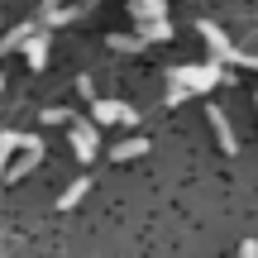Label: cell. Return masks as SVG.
<instances>
[{"instance_id": "1", "label": "cell", "mask_w": 258, "mask_h": 258, "mask_svg": "<svg viewBox=\"0 0 258 258\" xmlns=\"http://www.w3.org/2000/svg\"><path fill=\"white\" fill-rule=\"evenodd\" d=\"M167 82H172V91H167V105H182L186 96H206V91H215V86L225 82V72L220 67H172L167 72ZM230 86V82H225Z\"/></svg>"}, {"instance_id": "2", "label": "cell", "mask_w": 258, "mask_h": 258, "mask_svg": "<svg viewBox=\"0 0 258 258\" xmlns=\"http://www.w3.org/2000/svg\"><path fill=\"white\" fill-rule=\"evenodd\" d=\"M96 148H101L96 124H91V120H72V153H77V163H91Z\"/></svg>"}, {"instance_id": "3", "label": "cell", "mask_w": 258, "mask_h": 258, "mask_svg": "<svg viewBox=\"0 0 258 258\" xmlns=\"http://www.w3.org/2000/svg\"><path fill=\"white\" fill-rule=\"evenodd\" d=\"M91 110H96V124H139V110L124 105V101H101V96H96Z\"/></svg>"}, {"instance_id": "4", "label": "cell", "mask_w": 258, "mask_h": 258, "mask_svg": "<svg viewBox=\"0 0 258 258\" xmlns=\"http://www.w3.org/2000/svg\"><path fill=\"white\" fill-rule=\"evenodd\" d=\"M19 53L29 57V72H43V67H48V34H43V29H34V34L24 38Z\"/></svg>"}, {"instance_id": "5", "label": "cell", "mask_w": 258, "mask_h": 258, "mask_svg": "<svg viewBox=\"0 0 258 258\" xmlns=\"http://www.w3.org/2000/svg\"><path fill=\"white\" fill-rule=\"evenodd\" d=\"M206 120L215 124V139H220L225 158H234V153H239V139H234V129H230V120H225V110H220V105H211V110H206Z\"/></svg>"}, {"instance_id": "6", "label": "cell", "mask_w": 258, "mask_h": 258, "mask_svg": "<svg viewBox=\"0 0 258 258\" xmlns=\"http://www.w3.org/2000/svg\"><path fill=\"white\" fill-rule=\"evenodd\" d=\"M144 153H148V139L134 134V139H120V144L110 148V163H129V158H144Z\"/></svg>"}, {"instance_id": "7", "label": "cell", "mask_w": 258, "mask_h": 258, "mask_svg": "<svg viewBox=\"0 0 258 258\" xmlns=\"http://www.w3.org/2000/svg\"><path fill=\"white\" fill-rule=\"evenodd\" d=\"M139 24H144V34H139L144 43H163V38L172 34V24H167V15H163V19H139Z\"/></svg>"}, {"instance_id": "8", "label": "cell", "mask_w": 258, "mask_h": 258, "mask_svg": "<svg viewBox=\"0 0 258 258\" xmlns=\"http://www.w3.org/2000/svg\"><path fill=\"white\" fill-rule=\"evenodd\" d=\"M86 191H91V182H86V177H77V182H72V186H67V191H62V196H57V211H72V206H77V201H82V196H86Z\"/></svg>"}, {"instance_id": "9", "label": "cell", "mask_w": 258, "mask_h": 258, "mask_svg": "<svg viewBox=\"0 0 258 258\" xmlns=\"http://www.w3.org/2000/svg\"><path fill=\"white\" fill-rule=\"evenodd\" d=\"M29 34H34V24H15V29H10V34H5V38H0V53H19Z\"/></svg>"}, {"instance_id": "10", "label": "cell", "mask_w": 258, "mask_h": 258, "mask_svg": "<svg viewBox=\"0 0 258 258\" xmlns=\"http://www.w3.org/2000/svg\"><path fill=\"white\" fill-rule=\"evenodd\" d=\"M34 167H38V158H19V163H5V172H0V177H5V182H19V177H29V172H34Z\"/></svg>"}, {"instance_id": "11", "label": "cell", "mask_w": 258, "mask_h": 258, "mask_svg": "<svg viewBox=\"0 0 258 258\" xmlns=\"http://www.w3.org/2000/svg\"><path fill=\"white\" fill-rule=\"evenodd\" d=\"M15 148H19V129H0V172H5V163H10Z\"/></svg>"}, {"instance_id": "12", "label": "cell", "mask_w": 258, "mask_h": 258, "mask_svg": "<svg viewBox=\"0 0 258 258\" xmlns=\"http://www.w3.org/2000/svg\"><path fill=\"white\" fill-rule=\"evenodd\" d=\"M110 48H120V53H139V48H148L139 34H110Z\"/></svg>"}, {"instance_id": "13", "label": "cell", "mask_w": 258, "mask_h": 258, "mask_svg": "<svg viewBox=\"0 0 258 258\" xmlns=\"http://www.w3.org/2000/svg\"><path fill=\"white\" fill-rule=\"evenodd\" d=\"M19 153H29V158H38V163H43L48 148H43V139H38V134H19Z\"/></svg>"}, {"instance_id": "14", "label": "cell", "mask_w": 258, "mask_h": 258, "mask_svg": "<svg viewBox=\"0 0 258 258\" xmlns=\"http://www.w3.org/2000/svg\"><path fill=\"white\" fill-rule=\"evenodd\" d=\"M134 15L139 19H163L167 10H163V0H134Z\"/></svg>"}, {"instance_id": "15", "label": "cell", "mask_w": 258, "mask_h": 258, "mask_svg": "<svg viewBox=\"0 0 258 258\" xmlns=\"http://www.w3.org/2000/svg\"><path fill=\"white\" fill-rule=\"evenodd\" d=\"M62 120H72L62 105H48V110H43V124H62Z\"/></svg>"}, {"instance_id": "16", "label": "cell", "mask_w": 258, "mask_h": 258, "mask_svg": "<svg viewBox=\"0 0 258 258\" xmlns=\"http://www.w3.org/2000/svg\"><path fill=\"white\" fill-rule=\"evenodd\" d=\"M239 258H258V244H253V239H244V244H239Z\"/></svg>"}, {"instance_id": "17", "label": "cell", "mask_w": 258, "mask_h": 258, "mask_svg": "<svg viewBox=\"0 0 258 258\" xmlns=\"http://www.w3.org/2000/svg\"><path fill=\"white\" fill-rule=\"evenodd\" d=\"M0 86H5V77H0Z\"/></svg>"}]
</instances>
